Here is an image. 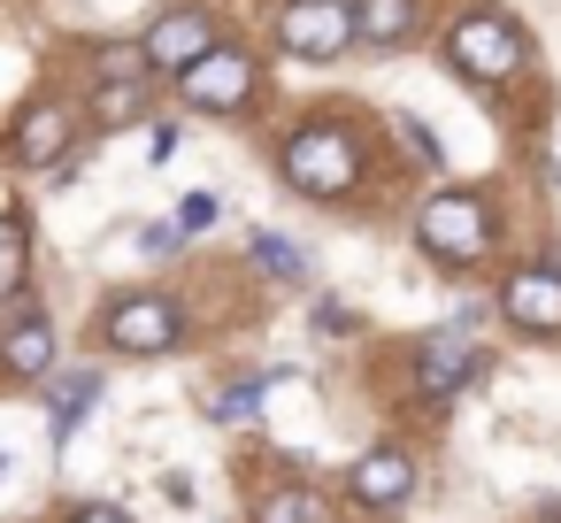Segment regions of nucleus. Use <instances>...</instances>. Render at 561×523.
<instances>
[{
    "label": "nucleus",
    "mask_w": 561,
    "mask_h": 523,
    "mask_svg": "<svg viewBox=\"0 0 561 523\" xmlns=\"http://www.w3.org/2000/svg\"><path fill=\"white\" fill-rule=\"evenodd\" d=\"M446 62H454L461 78H477V86H500V78H515V70H523V39H515V24H507V16L469 9V16L446 32Z\"/></svg>",
    "instance_id": "f257e3e1"
},
{
    "label": "nucleus",
    "mask_w": 561,
    "mask_h": 523,
    "mask_svg": "<svg viewBox=\"0 0 561 523\" xmlns=\"http://www.w3.org/2000/svg\"><path fill=\"white\" fill-rule=\"evenodd\" d=\"M285 178H293L300 193H316V201L346 193V185H354V139L331 132V124H300V132L285 139Z\"/></svg>",
    "instance_id": "f03ea898"
},
{
    "label": "nucleus",
    "mask_w": 561,
    "mask_h": 523,
    "mask_svg": "<svg viewBox=\"0 0 561 523\" xmlns=\"http://www.w3.org/2000/svg\"><path fill=\"white\" fill-rule=\"evenodd\" d=\"M277 47L300 62H331L354 47V9L346 0H285L277 9Z\"/></svg>",
    "instance_id": "7ed1b4c3"
},
{
    "label": "nucleus",
    "mask_w": 561,
    "mask_h": 523,
    "mask_svg": "<svg viewBox=\"0 0 561 523\" xmlns=\"http://www.w3.org/2000/svg\"><path fill=\"white\" fill-rule=\"evenodd\" d=\"M415 231H423V247L438 262H477L492 247V224H484V201L477 193H431L423 216H415Z\"/></svg>",
    "instance_id": "20e7f679"
},
{
    "label": "nucleus",
    "mask_w": 561,
    "mask_h": 523,
    "mask_svg": "<svg viewBox=\"0 0 561 523\" xmlns=\"http://www.w3.org/2000/svg\"><path fill=\"white\" fill-rule=\"evenodd\" d=\"M178 93H185L193 109H247V93H254V62H247L239 47H208L201 62L178 70Z\"/></svg>",
    "instance_id": "39448f33"
},
{
    "label": "nucleus",
    "mask_w": 561,
    "mask_h": 523,
    "mask_svg": "<svg viewBox=\"0 0 561 523\" xmlns=\"http://www.w3.org/2000/svg\"><path fill=\"white\" fill-rule=\"evenodd\" d=\"M108 346H124V354H162V346H178V300H170V293H131V300H116V308H108Z\"/></svg>",
    "instance_id": "423d86ee"
},
{
    "label": "nucleus",
    "mask_w": 561,
    "mask_h": 523,
    "mask_svg": "<svg viewBox=\"0 0 561 523\" xmlns=\"http://www.w3.org/2000/svg\"><path fill=\"white\" fill-rule=\"evenodd\" d=\"M208 47H216L208 16H201V9H170L162 24H147V47H139V62H147V70H170V78H178V70H185V62H201Z\"/></svg>",
    "instance_id": "0eeeda50"
},
{
    "label": "nucleus",
    "mask_w": 561,
    "mask_h": 523,
    "mask_svg": "<svg viewBox=\"0 0 561 523\" xmlns=\"http://www.w3.org/2000/svg\"><path fill=\"white\" fill-rule=\"evenodd\" d=\"M70 139H78V116L62 109V101H39L24 124H16V139H9V155L24 162V170H55L62 155H70Z\"/></svg>",
    "instance_id": "6e6552de"
},
{
    "label": "nucleus",
    "mask_w": 561,
    "mask_h": 523,
    "mask_svg": "<svg viewBox=\"0 0 561 523\" xmlns=\"http://www.w3.org/2000/svg\"><path fill=\"white\" fill-rule=\"evenodd\" d=\"M346 492H354L362 508H400V500L415 492V462H408L400 446H369V454L346 469Z\"/></svg>",
    "instance_id": "1a4fd4ad"
},
{
    "label": "nucleus",
    "mask_w": 561,
    "mask_h": 523,
    "mask_svg": "<svg viewBox=\"0 0 561 523\" xmlns=\"http://www.w3.org/2000/svg\"><path fill=\"white\" fill-rule=\"evenodd\" d=\"M500 308L523 331H561V270H515L500 285Z\"/></svg>",
    "instance_id": "9d476101"
},
{
    "label": "nucleus",
    "mask_w": 561,
    "mask_h": 523,
    "mask_svg": "<svg viewBox=\"0 0 561 523\" xmlns=\"http://www.w3.org/2000/svg\"><path fill=\"white\" fill-rule=\"evenodd\" d=\"M469 369H477V354L454 339V331H438V339H423V362H415V393L423 400H454L461 385H469Z\"/></svg>",
    "instance_id": "9b49d317"
},
{
    "label": "nucleus",
    "mask_w": 561,
    "mask_h": 523,
    "mask_svg": "<svg viewBox=\"0 0 561 523\" xmlns=\"http://www.w3.org/2000/svg\"><path fill=\"white\" fill-rule=\"evenodd\" d=\"M0 369H16V377H47V369H55V323L24 316L9 339H0Z\"/></svg>",
    "instance_id": "f8f14e48"
},
{
    "label": "nucleus",
    "mask_w": 561,
    "mask_h": 523,
    "mask_svg": "<svg viewBox=\"0 0 561 523\" xmlns=\"http://www.w3.org/2000/svg\"><path fill=\"white\" fill-rule=\"evenodd\" d=\"M93 400H101V369H70V377L55 385V400H47V416H55V446H70V431L85 423Z\"/></svg>",
    "instance_id": "ddd939ff"
},
{
    "label": "nucleus",
    "mask_w": 561,
    "mask_h": 523,
    "mask_svg": "<svg viewBox=\"0 0 561 523\" xmlns=\"http://www.w3.org/2000/svg\"><path fill=\"white\" fill-rule=\"evenodd\" d=\"M408 32H415V0H362L354 9V39H369V47H392Z\"/></svg>",
    "instance_id": "4468645a"
},
{
    "label": "nucleus",
    "mask_w": 561,
    "mask_h": 523,
    "mask_svg": "<svg viewBox=\"0 0 561 523\" xmlns=\"http://www.w3.org/2000/svg\"><path fill=\"white\" fill-rule=\"evenodd\" d=\"M254 523H331V508H323V492L285 485V492H270V500H262V515H254Z\"/></svg>",
    "instance_id": "2eb2a0df"
},
{
    "label": "nucleus",
    "mask_w": 561,
    "mask_h": 523,
    "mask_svg": "<svg viewBox=\"0 0 561 523\" xmlns=\"http://www.w3.org/2000/svg\"><path fill=\"white\" fill-rule=\"evenodd\" d=\"M254 262L270 270V277H285V285H300L308 277V262L293 254V239H277V231H254Z\"/></svg>",
    "instance_id": "dca6fc26"
},
{
    "label": "nucleus",
    "mask_w": 561,
    "mask_h": 523,
    "mask_svg": "<svg viewBox=\"0 0 561 523\" xmlns=\"http://www.w3.org/2000/svg\"><path fill=\"white\" fill-rule=\"evenodd\" d=\"M24 262H32V254H24V231H16L9 216H0V300H9V293L24 285Z\"/></svg>",
    "instance_id": "f3484780"
},
{
    "label": "nucleus",
    "mask_w": 561,
    "mask_h": 523,
    "mask_svg": "<svg viewBox=\"0 0 561 523\" xmlns=\"http://www.w3.org/2000/svg\"><path fill=\"white\" fill-rule=\"evenodd\" d=\"M216 216H224V201H216V193H185V208H178V231H208Z\"/></svg>",
    "instance_id": "a211bd4d"
},
{
    "label": "nucleus",
    "mask_w": 561,
    "mask_h": 523,
    "mask_svg": "<svg viewBox=\"0 0 561 523\" xmlns=\"http://www.w3.org/2000/svg\"><path fill=\"white\" fill-rule=\"evenodd\" d=\"M131 109H139V86H108L101 93V116H131Z\"/></svg>",
    "instance_id": "6ab92c4d"
},
{
    "label": "nucleus",
    "mask_w": 561,
    "mask_h": 523,
    "mask_svg": "<svg viewBox=\"0 0 561 523\" xmlns=\"http://www.w3.org/2000/svg\"><path fill=\"white\" fill-rule=\"evenodd\" d=\"M178 239H185L178 224H147V254H178Z\"/></svg>",
    "instance_id": "aec40b11"
},
{
    "label": "nucleus",
    "mask_w": 561,
    "mask_h": 523,
    "mask_svg": "<svg viewBox=\"0 0 561 523\" xmlns=\"http://www.w3.org/2000/svg\"><path fill=\"white\" fill-rule=\"evenodd\" d=\"M316 331H354V316H346L339 300H323V308H316Z\"/></svg>",
    "instance_id": "412c9836"
},
{
    "label": "nucleus",
    "mask_w": 561,
    "mask_h": 523,
    "mask_svg": "<svg viewBox=\"0 0 561 523\" xmlns=\"http://www.w3.org/2000/svg\"><path fill=\"white\" fill-rule=\"evenodd\" d=\"M70 523H131V515H124V508H108V500H93V508H78Z\"/></svg>",
    "instance_id": "4be33fe9"
},
{
    "label": "nucleus",
    "mask_w": 561,
    "mask_h": 523,
    "mask_svg": "<svg viewBox=\"0 0 561 523\" xmlns=\"http://www.w3.org/2000/svg\"><path fill=\"white\" fill-rule=\"evenodd\" d=\"M0 469H9V462H0Z\"/></svg>",
    "instance_id": "5701e85b"
}]
</instances>
